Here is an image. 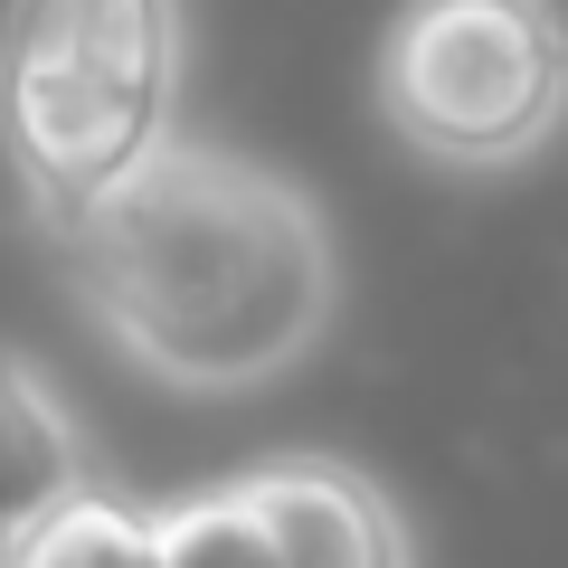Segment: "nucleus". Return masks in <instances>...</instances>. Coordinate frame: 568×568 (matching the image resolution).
<instances>
[{
	"label": "nucleus",
	"mask_w": 568,
	"mask_h": 568,
	"mask_svg": "<svg viewBox=\"0 0 568 568\" xmlns=\"http://www.w3.org/2000/svg\"><path fill=\"white\" fill-rule=\"evenodd\" d=\"M237 503L265 521L284 568H417L398 503L342 455H275L237 474Z\"/></svg>",
	"instance_id": "20e7f679"
},
{
	"label": "nucleus",
	"mask_w": 568,
	"mask_h": 568,
	"mask_svg": "<svg viewBox=\"0 0 568 568\" xmlns=\"http://www.w3.org/2000/svg\"><path fill=\"white\" fill-rule=\"evenodd\" d=\"M162 540H171V568H284L275 540H265V521L237 503V484L162 503Z\"/></svg>",
	"instance_id": "0eeeda50"
},
{
	"label": "nucleus",
	"mask_w": 568,
	"mask_h": 568,
	"mask_svg": "<svg viewBox=\"0 0 568 568\" xmlns=\"http://www.w3.org/2000/svg\"><path fill=\"white\" fill-rule=\"evenodd\" d=\"M181 0H10L0 152L48 237H77L123 181L181 142Z\"/></svg>",
	"instance_id": "f03ea898"
},
{
	"label": "nucleus",
	"mask_w": 568,
	"mask_h": 568,
	"mask_svg": "<svg viewBox=\"0 0 568 568\" xmlns=\"http://www.w3.org/2000/svg\"><path fill=\"white\" fill-rule=\"evenodd\" d=\"M20 549H29V530H10V521H0V568H20Z\"/></svg>",
	"instance_id": "6e6552de"
},
{
	"label": "nucleus",
	"mask_w": 568,
	"mask_h": 568,
	"mask_svg": "<svg viewBox=\"0 0 568 568\" xmlns=\"http://www.w3.org/2000/svg\"><path fill=\"white\" fill-rule=\"evenodd\" d=\"M77 493H95L77 407H67L20 351H0V521L39 530V521H58Z\"/></svg>",
	"instance_id": "39448f33"
},
{
	"label": "nucleus",
	"mask_w": 568,
	"mask_h": 568,
	"mask_svg": "<svg viewBox=\"0 0 568 568\" xmlns=\"http://www.w3.org/2000/svg\"><path fill=\"white\" fill-rule=\"evenodd\" d=\"M379 123L436 171H521L568 123L559 0H407L369 67Z\"/></svg>",
	"instance_id": "7ed1b4c3"
},
{
	"label": "nucleus",
	"mask_w": 568,
	"mask_h": 568,
	"mask_svg": "<svg viewBox=\"0 0 568 568\" xmlns=\"http://www.w3.org/2000/svg\"><path fill=\"white\" fill-rule=\"evenodd\" d=\"M20 568H171V540H162V511L152 503H123V493H77L58 521L29 530Z\"/></svg>",
	"instance_id": "423d86ee"
},
{
	"label": "nucleus",
	"mask_w": 568,
	"mask_h": 568,
	"mask_svg": "<svg viewBox=\"0 0 568 568\" xmlns=\"http://www.w3.org/2000/svg\"><path fill=\"white\" fill-rule=\"evenodd\" d=\"M67 246L77 304L152 388L237 398L304 369L342 323V246L304 181L227 142H171Z\"/></svg>",
	"instance_id": "f257e3e1"
}]
</instances>
